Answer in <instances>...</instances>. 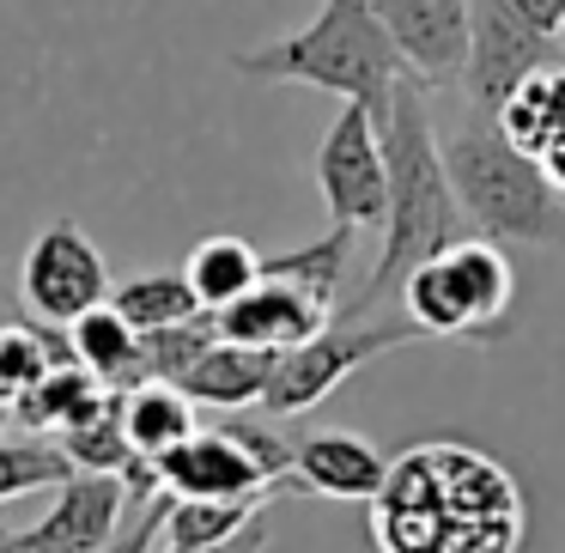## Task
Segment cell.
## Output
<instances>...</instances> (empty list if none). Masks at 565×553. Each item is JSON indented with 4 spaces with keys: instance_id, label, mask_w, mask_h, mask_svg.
Returning a JSON list of instances; mask_svg holds the SVG:
<instances>
[{
    "instance_id": "1",
    "label": "cell",
    "mask_w": 565,
    "mask_h": 553,
    "mask_svg": "<svg viewBox=\"0 0 565 553\" xmlns=\"http://www.w3.org/2000/svg\"><path fill=\"white\" fill-rule=\"evenodd\" d=\"M371 504L383 553H516L523 541L516 480L462 444L402 450Z\"/></svg>"
},
{
    "instance_id": "2",
    "label": "cell",
    "mask_w": 565,
    "mask_h": 553,
    "mask_svg": "<svg viewBox=\"0 0 565 553\" xmlns=\"http://www.w3.org/2000/svg\"><path fill=\"white\" fill-rule=\"evenodd\" d=\"M383 159H390V213H383V249L377 268H371L365 293L341 310V317H365L377 310L390 293H402V280L419 268L426 256L450 249L456 237H468V208L450 183V164H444V140L431 128V104L426 86L414 74L395 86L390 116H383Z\"/></svg>"
},
{
    "instance_id": "3",
    "label": "cell",
    "mask_w": 565,
    "mask_h": 553,
    "mask_svg": "<svg viewBox=\"0 0 565 553\" xmlns=\"http://www.w3.org/2000/svg\"><path fill=\"white\" fill-rule=\"evenodd\" d=\"M232 67L244 79H268V86H317L334 98H359L377 116H390L395 86L407 79L402 50L377 19V0H322L310 25L262 43V50H237Z\"/></svg>"
},
{
    "instance_id": "4",
    "label": "cell",
    "mask_w": 565,
    "mask_h": 553,
    "mask_svg": "<svg viewBox=\"0 0 565 553\" xmlns=\"http://www.w3.org/2000/svg\"><path fill=\"white\" fill-rule=\"evenodd\" d=\"M444 164L450 183L468 208V225L492 244H565V189L547 183L523 147H511L499 116L475 110L468 128L444 140Z\"/></svg>"
},
{
    "instance_id": "5",
    "label": "cell",
    "mask_w": 565,
    "mask_h": 553,
    "mask_svg": "<svg viewBox=\"0 0 565 553\" xmlns=\"http://www.w3.org/2000/svg\"><path fill=\"white\" fill-rule=\"evenodd\" d=\"M407 317L426 334H450V341H480L499 347L511 334V298H516V274L504 262V249L492 237L468 232L450 249L426 256L414 274L402 280Z\"/></svg>"
},
{
    "instance_id": "6",
    "label": "cell",
    "mask_w": 565,
    "mask_h": 553,
    "mask_svg": "<svg viewBox=\"0 0 565 553\" xmlns=\"http://www.w3.org/2000/svg\"><path fill=\"white\" fill-rule=\"evenodd\" d=\"M414 341H426V329H419L414 317H371V310L365 317H341V310H334L317 334H305L298 347L274 353V377H268L262 407H268L274 419L310 414V407L329 402L353 371H365L371 359L395 353V347H414Z\"/></svg>"
},
{
    "instance_id": "7",
    "label": "cell",
    "mask_w": 565,
    "mask_h": 553,
    "mask_svg": "<svg viewBox=\"0 0 565 553\" xmlns=\"http://www.w3.org/2000/svg\"><path fill=\"white\" fill-rule=\"evenodd\" d=\"M317 189L334 225H383L390 213V159H383V116L359 98H341L317 147Z\"/></svg>"
},
{
    "instance_id": "8",
    "label": "cell",
    "mask_w": 565,
    "mask_h": 553,
    "mask_svg": "<svg viewBox=\"0 0 565 553\" xmlns=\"http://www.w3.org/2000/svg\"><path fill=\"white\" fill-rule=\"evenodd\" d=\"M19 293L38 310L43 322H74L92 305L110 298V268H104V249L79 232V220H55L31 237L25 268H19Z\"/></svg>"
},
{
    "instance_id": "9",
    "label": "cell",
    "mask_w": 565,
    "mask_h": 553,
    "mask_svg": "<svg viewBox=\"0 0 565 553\" xmlns=\"http://www.w3.org/2000/svg\"><path fill=\"white\" fill-rule=\"evenodd\" d=\"M565 62L559 55V38H541L535 25H523V19L511 13V0H468V104L475 110H499L504 92L516 86L523 74H535V67H553Z\"/></svg>"
},
{
    "instance_id": "10",
    "label": "cell",
    "mask_w": 565,
    "mask_h": 553,
    "mask_svg": "<svg viewBox=\"0 0 565 553\" xmlns=\"http://www.w3.org/2000/svg\"><path fill=\"white\" fill-rule=\"evenodd\" d=\"M159 480L171 499H256V492L274 487H298V480L268 475L225 426H195L177 450H164Z\"/></svg>"
},
{
    "instance_id": "11",
    "label": "cell",
    "mask_w": 565,
    "mask_h": 553,
    "mask_svg": "<svg viewBox=\"0 0 565 553\" xmlns=\"http://www.w3.org/2000/svg\"><path fill=\"white\" fill-rule=\"evenodd\" d=\"M383 31L395 38L419 86H456L468 67V0H377Z\"/></svg>"
},
{
    "instance_id": "12",
    "label": "cell",
    "mask_w": 565,
    "mask_h": 553,
    "mask_svg": "<svg viewBox=\"0 0 565 553\" xmlns=\"http://www.w3.org/2000/svg\"><path fill=\"white\" fill-rule=\"evenodd\" d=\"M213 317H220V334H225V341L286 353V347H298L305 334H317L322 322L334 317V305H329V298H317L310 286H298V280L262 274V280L249 286L244 298H232V305L213 310Z\"/></svg>"
},
{
    "instance_id": "13",
    "label": "cell",
    "mask_w": 565,
    "mask_h": 553,
    "mask_svg": "<svg viewBox=\"0 0 565 553\" xmlns=\"http://www.w3.org/2000/svg\"><path fill=\"white\" fill-rule=\"evenodd\" d=\"M390 456L353 432H310L292 444V480L322 499H377Z\"/></svg>"
},
{
    "instance_id": "14",
    "label": "cell",
    "mask_w": 565,
    "mask_h": 553,
    "mask_svg": "<svg viewBox=\"0 0 565 553\" xmlns=\"http://www.w3.org/2000/svg\"><path fill=\"white\" fill-rule=\"evenodd\" d=\"M135 511L128 504L122 475H92V468H74V475L55 487V504L43 523L62 541H74L79 553H110L116 535H122V517Z\"/></svg>"
},
{
    "instance_id": "15",
    "label": "cell",
    "mask_w": 565,
    "mask_h": 553,
    "mask_svg": "<svg viewBox=\"0 0 565 553\" xmlns=\"http://www.w3.org/2000/svg\"><path fill=\"white\" fill-rule=\"evenodd\" d=\"M274 377V353L268 347H244V341H213L195 365L183 371V395L201 407H220V414H237V407H262Z\"/></svg>"
},
{
    "instance_id": "16",
    "label": "cell",
    "mask_w": 565,
    "mask_h": 553,
    "mask_svg": "<svg viewBox=\"0 0 565 553\" xmlns=\"http://www.w3.org/2000/svg\"><path fill=\"white\" fill-rule=\"evenodd\" d=\"M492 116H499L504 140H511V147H523L529 159L553 152L565 140V62L523 74L511 92H504V104Z\"/></svg>"
},
{
    "instance_id": "17",
    "label": "cell",
    "mask_w": 565,
    "mask_h": 553,
    "mask_svg": "<svg viewBox=\"0 0 565 553\" xmlns=\"http://www.w3.org/2000/svg\"><path fill=\"white\" fill-rule=\"evenodd\" d=\"M67 341H74V359L98 383H110V390H135L140 383V329L110 305V298L67 322Z\"/></svg>"
},
{
    "instance_id": "18",
    "label": "cell",
    "mask_w": 565,
    "mask_h": 553,
    "mask_svg": "<svg viewBox=\"0 0 565 553\" xmlns=\"http://www.w3.org/2000/svg\"><path fill=\"white\" fill-rule=\"evenodd\" d=\"M104 395H110V383H98L79 359H67V365L43 371L38 383H25V390L13 395V426H31V432H62L74 426V419L98 414Z\"/></svg>"
},
{
    "instance_id": "19",
    "label": "cell",
    "mask_w": 565,
    "mask_h": 553,
    "mask_svg": "<svg viewBox=\"0 0 565 553\" xmlns=\"http://www.w3.org/2000/svg\"><path fill=\"white\" fill-rule=\"evenodd\" d=\"M122 419H128L135 450L159 462L164 450H177V444L195 432V402L183 395V383L147 377V383H135V390H122Z\"/></svg>"
},
{
    "instance_id": "20",
    "label": "cell",
    "mask_w": 565,
    "mask_h": 553,
    "mask_svg": "<svg viewBox=\"0 0 565 553\" xmlns=\"http://www.w3.org/2000/svg\"><path fill=\"white\" fill-rule=\"evenodd\" d=\"M55 444H62V456L74 468H92V475H122V468L140 456L135 438H128V419H122V390L104 395L98 414L62 426V432H55Z\"/></svg>"
},
{
    "instance_id": "21",
    "label": "cell",
    "mask_w": 565,
    "mask_h": 553,
    "mask_svg": "<svg viewBox=\"0 0 565 553\" xmlns=\"http://www.w3.org/2000/svg\"><path fill=\"white\" fill-rule=\"evenodd\" d=\"M183 274H189V286H195L201 305L225 310L232 298H244L249 286L262 280V256L244 244V237L220 232V237H207V244H195V256L183 262Z\"/></svg>"
},
{
    "instance_id": "22",
    "label": "cell",
    "mask_w": 565,
    "mask_h": 553,
    "mask_svg": "<svg viewBox=\"0 0 565 553\" xmlns=\"http://www.w3.org/2000/svg\"><path fill=\"white\" fill-rule=\"evenodd\" d=\"M268 499L274 492H256V499H164V541H183V547L232 541L268 517Z\"/></svg>"
},
{
    "instance_id": "23",
    "label": "cell",
    "mask_w": 565,
    "mask_h": 553,
    "mask_svg": "<svg viewBox=\"0 0 565 553\" xmlns=\"http://www.w3.org/2000/svg\"><path fill=\"white\" fill-rule=\"evenodd\" d=\"M110 305L122 310L135 329H164V322H183L195 317V310H207L195 298V286H189L183 268H152V274H135V280H122L110 293Z\"/></svg>"
},
{
    "instance_id": "24",
    "label": "cell",
    "mask_w": 565,
    "mask_h": 553,
    "mask_svg": "<svg viewBox=\"0 0 565 553\" xmlns=\"http://www.w3.org/2000/svg\"><path fill=\"white\" fill-rule=\"evenodd\" d=\"M67 359H74V341L62 334V322H0V383L13 395Z\"/></svg>"
},
{
    "instance_id": "25",
    "label": "cell",
    "mask_w": 565,
    "mask_h": 553,
    "mask_svg": "<svg viewBox=\"0 0 565 553\" xmlns=\"http://www.w3.org/2000/svg\"><path fill=\"white\" fill-rule=\"evenodd\" d=\"M213 341H220V317H213V310H195V317L164 322V329H140V383L147 377L177 383Z\"/></svg>"
},
{
    "instance_id": "26",
    "label": "cell",
    "mask_w": 565,
    "mask_h": 553,
    "mask_svg": "<svg viewBox=\"0 0 565 553\" xmlns=\"http://www.w3.org/2000/svg\"><path fill=\"white\" fill-rule=\"evenodd\" d=\"M347 256H353V225H329V237H317V244L286 249V256H262V274L298 280V286H310L317 298L334 305V293H341V280H347Z\"/></svg>"
},
{
    "instance_id": "27",
    "label": "cell",
    "mask_w": 565,
    "mask_h": 553,
    "mask_svg": "<svg viewBox=\"0 0 565 553\" xmlns=\"http://www.w3.org/2000/svg\"><path fill=\"white\" fill-rule=\"evenodd\" d=\"M67 475H74V462L62 456V444H55V438H43V444L0 438V504L25 499V492H38V487H62Z\"/></svg>"
},
{
    "instance_id": "28",
    "label": "cell",
    "mask_w": 565,
    "mask_h": 553,
    "mask_svg": "<svg viewBox=\"0 0 565 553\" xmlns=\"http://www.w3.org/2000/svg\"><path fill=\"white\" fill-rule=\"evenodd\" d=\"M0 553H79V547L62 541L50 523H31V529H7V535H0Z\"/></svg>"
},
{
    "instance_id": "29",
    "label": "cell",
    "mask_w": 565,
    "mask_h": 553,
    "mask_svg": "<svg viewBox=\"0 0 565 553\" xmlns=\"http://www.w3.org/2000/svg\"><path fill=\"white\" fill-rule=\"evenodd\" d=\"M262 541H268V517H262V523H249L244 535H232V541H201V547L164 541V553H262Z\"/></svg>"
},
{
    "instance_id": "30",
    "label": "cell",
    "mask_w": 565,
    "mask_h": 553,
    "mask_svg": "<svg viewBox=\"0 0 565 553\" xmlns=\"http://www.w3.org/2000/svg\"><path fill=\"white\" fill-rule=\"evenodd\" d=\"M164 499H171V492H159V499H152V511L135 517V529L116 541V553H152V541L164 535Z\"/></svg>"
},
{
    "instance_id": "31",
    "label": "cell",
    "mask_w": 565,
    "mask_h": 553,
    "mask_svg": "<svg viewBox=\"0 0 565 553\" xmlns=\"http://www.w3.org/2000/svg\"><path fill=\"white\" fill-rule=\"evenodd\" d=\"M511 13L523 25H535L541 38H559L565 31V0H511Z\"/></svg>"
},
{
    "instance_id": "32",
    "label": "cell",
    "mask_w": 565,
    "mask_h": 553,
    "mask_svg": "<svg viewBox=\"0 0 565 553\" xmlns=\"http://www.w3.org/2000/svg\"><path fill=\"white\" fill-rule=\"evenodd\" d=\"M0 407H13V390H7V383H0Z\"/></svg>"
}]
</instances>
